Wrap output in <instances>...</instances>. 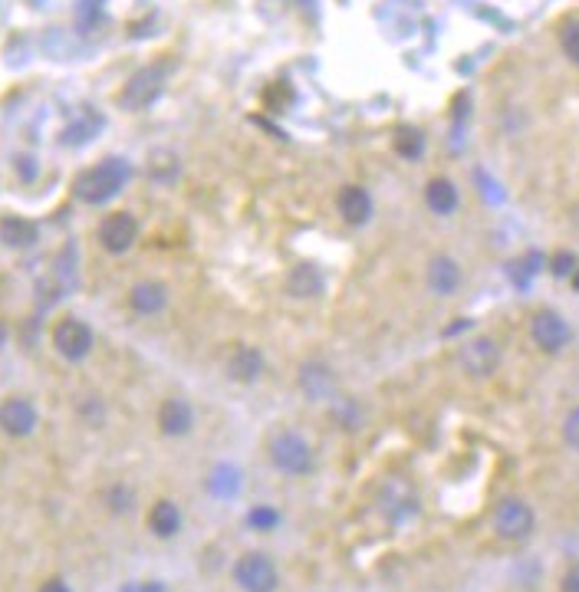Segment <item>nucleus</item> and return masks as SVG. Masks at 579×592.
<instances>
[{
    "mask_svg": "<svg viewBox=\"0 0 579 592\" xmlns=\"http://www.w3.org/2000/svg\"><path fill=\"white\" fill-rule=\"evenodd\" d=\"M126 178H129L126 162H119V158H106V162L86 168L83 175H76L73 191H76L79 201L102 204V201H109V198L119 195L122 185H126Z\"/></svg>",
    "mask_w": 579,
    "mask_h": 592,
    "instance_id": "f257e3e1",
    "label": "nucleus"
},
{
    "mask_svg": "<svg viewBox=\"0 0 579 592\" xmlns=\"http://www.w3.org/2000/svg\"><path fill=\"white\" fill-rule=\"evenodd\" d=\"M267 454L270 464L290 477H303L313 471V448L297 431H277V435H270Z\"/></svg>",
    "mask_w": 579,
    "mask_h": 592,
    "instance_id": "f03ea898",
    "label": "nucleus"
},
{
    "mask_svg": "<svg viewBox=\"0 0 579 592\" xmlns=\"http://www.w3.org/2000/svg\"><path fill=\"white\" fill-rule=\"evenodd\" d=\"M165 79H168V66L165 63H152V66H142L139 73L129 76V83L122 86L119 93V106L122 109H145L152 106V102L162 96L165 89Z\"/></svg>",
    "mask_w": 579,
    "mask_h": 592,
    "instance_id": "7ed1b4c3",
    "label": "nucleus"
},
{
    "mask_svg": "<svg viewBox=\"0 0 579 592\" xmlns=\"http://www.w3.org/2000/svg\"><path fill=\"white\" fill-rule=\"evenodd\" d=\"M533 523H537L533 507L520 497H504L494 510V533L501 540H510V543L527 540L533 533Z\"/></svg>",
    "mask_w": 579,
    "mask_h": 592,
    "instance_id": "20e7f679",
    "label": "nucleus"
},
{
    "mask_svg": "<svg viewBox=\"0 0 579 592\" xmlns=\"http://www.w3.org/2000/svg\"><path fill=\"white\" fill-rule=\"evenodd\" d=\"M234 583L244 592H274L277 583H280V576H277V566H274L270 556L244 553L241 560L234 563Z\"/></svg>",
    "mask_w": 579,
    "mask_h": 592,
    "instance_id": "39448f33",
    "label": "nucleus"
},
{
    "mask_svg": "<svg viewBox=\"0 0 579 592\" xmlns=\"http://www.w3.org/2000/svg\"><path fill=\"white\" fill-rule=\"evenodd\" d=\"M458 366L471 375V379H487L501 366V346L491 336H474L458 349Z\"/></svg>",
    "mask_w": 579,
    "mask_h": 592,
    "instance_id": "423d86ee",
    "label": "nucleus"
},
{
    "mask_svg": "<svg viewBox=\"0 0 579 592\" xmlns=\"http://www.w3.org/2000/svg\"><path fill=\"white\" fill-rule=\"evenodd\" d=\"M530 339L537 343V349L556 356V352H563L566 346H570L573 329L556 310H537L533 313V320H530Z\"/></svg>",
    "mask_w": 579,
    "mask_h": 592,
    "instance_id": "0eeeda50",
    "label": "nucleus"
},
{
    "mask_svg": "<svg viewBox=\"0 0 579 592\" xmlns=\"http://www.w3.org/2000/svg\"><path fill=\"white\" fill-rule=\"evenodd\" d=\"M53 349L70 362L86 359L89 349H93V329L83 320H76V316H66V320H60L53 329Z\"/></svg>",
    "mask_w": 579,
    "mask_h": 592,
    "instance_id": "6e6552de",
    "label": "nucleus"
},
{
    "mask_svg": "<svg viewBox=\"0 0 579 592\" xmlns=\"http://www.w3.org/2000/svg\"><path fill=\"white\" fill-rule=\"evenodd\" d=\"M37 428V408H33L30 398L10 395L0 402V431L10 438H27Z\"/></svg>",
    "mask_w": 579,
    "mask_h": 592,
    "instance_id": "1a4fd4ad",
    "label": "nucleus"
},
{
    "mask_svg": "<svg viewBox=\"0 0 579 592\" xmlns=\"http://www.w3.org/2000/svg\"><path fill=\"white\" fill-rule=\"evenodd\" d=\"M135 237H139V224H135V218L126 211L109 214V218H102L99 224V244L106 247L109 254H126L135 244Z\"/></svg>",
    "mask_w": 579,
    "mask_h": 592,
    "instance_id": "9d476101",
    "label": "nucleus"
},
{
    "mask_svg": "<svg viewBox=\"0 0 579 592\" xmlns=\"http://www.w3.org/2000/svg\"><path fill=\"white\" fill-rule=\"evenodd\" d=\"M224 369L234 382H257L264 375V356L254 346H234L227 352Z\"/></svg>",
    "mask_w": 579,
    "mask_h": 592,
    "instance_id": "9b49d317",
    "label": "nucleus"
},
{
    "mask_svg": "<svg viewBox=\"0 0 579 592\" xmlns=\"http://www.w3.org/2000/svg\"><path fill=\"white\" fill-rule=\"evenodd\" d=\"M191 425H195V412H191L185 398H165L162 408H158V428H162V435L181 438L188 435Z\"/></svg>",
    "mask_w": 579,
    "mask_h": 592,
    "instance_id": "f8f14e48",
    "label": "nucleus"
},
{
    "mask_svg": "<svg viewBox=\"0 0 579 592\" xmlns=\"http://www.w3.org/2000/svg\"><path fill=\"white\" fill-rule=\"evenodd\" d=\"M129 306L139 316H155L168 306V287L158 280H139L129 290Z\"/></svg>",
    "mask_w": 579,
    "mask_h": 592,
    "instance_id": "ddd939ff",
    "label": "nucleus"
},
{
    "mask_svg": "<svg viewBox=\"0 0 579 592\" xmlns=\"http://www.w3.org/2000/svg\"><path fill=\"white\" fill-rule=\"evenodd\" d=\"M336 208L346 224H366L372 218V195L362 185H346L336 195Z\"/></svg>",
    "mask_w": 579,
    "mask_h": 592,
    "instance_id": "4468645a",
    "label": "nucleus"
},
{
    "mask_svg": "<svg viewBox=\"0 0 579 592\" xmlns=\"http://www.w3.org/2000/svg\"><path fill=\"white\" fill-rule=\"evenodd\" d=\"M300 389L310 398H320L323 402V398L336 395V379L323 362H306V366L300 369Z\"/></svg>",
    "mask_w": 579,
    "mask_h": 592,
    "instance_id": "2eb2a0df",
    "label": "nucleus"
},
{
    "mask_svg": "<svg viewBox=\"0 0 579 592\" xmlns=\"http://www.w3.org/2000/svg\"><path fill=\"white\" fill-rule=\"evenodd\" d=\"M428 287L438 296H448L461 287V267L451 257H435L428 264Z\"/></svg>",
    "mask_w": 579,
    "mask_h": 592,
    "instance_id": "dca6fc26",
    "label": "nucleus"
},
{
    "mask_svg": "<svg viewBox=\"0 0 579 592\" xmlns=\"http://www.w3.org/2000/svg\"><path fill=\"white\" fill-rule=\"evenodd\" d=\"M0 241L14 250H24L30 244H37V224L17 218V214H7V218H0Z\"/></svg>",
    "mask_w": 579,
    "mask_h": 592,
    "instance_id": "f3484780",
    "label": "nucleus"
},
{
    "mask_svg": "<svg viewBox=\"0 0 579 592\" xmlns=\"http://www.w3.org/2000/svg\"><path fill=\"white\" fill-rule=\"evenodd\" d=\"M149 527H152L155 537L172 540L175 533L181 530V510H178V504H172V500H158V504L149 510Z\"/></svg>",
    "mask_w": 579,
    "mask_h": 592,
    "instance_id": "a211bd4d",
    "label": "nucleus"
},
{
    "mask_svg": "<svg viewBox=\"0 0 579 592\" xmlns=\"http://www.w3.org/2000/svg\"><path fill=\"white\" fill-rule=\"evenodd\" d=\"M425 201H428V208L435 211V214H451L454 208H458V188H454V181L448 178H435V181H428V188H425Z\"/></svg>",
    "mask_w": 579,
    "mask_h": 592,
    "instance_id": "6ab92c4d",
    "label": "nucleus"
},
{
    "mask_svg": "<svg viewBox=\"0 0 579 592\" xmlns=\"http://www.w3.org/2000/svg\"><path fill=\"white\" fill-rule=\"evenodd\" d=\"M287 290L293 296H320L323 293V277L316 267H293L290 277H287Z\"/></svg>",
    "mask_w": 579,
    "mask_h": 592,
    "instance_id": "aec40b11",
    "label": "nucleus"
},
{
    "mask_svg": "<svg viewBox=\"0 0 579 592\" xmlns=\"http://www.w3.org/2000/svg\"><path fill=\"white\" fill-rule=\"evenodd\" d=\"M560 50L566 53V60L579 66V17H570L560 24Z\"/></svg>",
    "mask_w": 579,
    "mask_h": 592,
    "instance_id": "412c9836",
    "label": "nucleus"
},
{
    "mask_svg": "<svg viewBox=\"0 0 579 592\" xmlns=\"http://www.w3.org/2000/svg\"><path fill=\"white\" fill-rule=\"evenodd\" d=\"M422 148H425V139H422V132L418 129H399L395 132V152H399L402 158H418L422 155Z\"/></svg>",
    "mask_w": 579,
    "mask_h": 592,
    "instance_id": "4be33fe9",
    "label": "nucleus"
},
{
    "mask_svg": "<svg viewBox=\"0 0 579 592\" xmlns=\"http://www.w3.org/2000/svg\"><path fill=\"white\" fill-rule=\"evenodd\" d=\"M149 175L162 178V181H172L178 175V158L172 152H155L149 158Z\"/></svg>",
    "mask_w": 579,
    "mask_h": 592,
    "instance_id": "5701e85b",
    "label": "nucleus"
},
{
    "mask_svg": "<svg viewBox=\"0 0 579 592\" xmlns=\"http://www.w3.org/2000/svg\"><path fill=\"white\" fill-rule=\"evenodd\" d=\"M211 491L218 497H231L237 491V471L234 468H218L211 474Z\"/></svg>",
    "mask_w": 579,
    "mask_h": 592,
    "instance_id": "b1692460",
    "label": "nucleus"
},
{
    "mask_svg": "<svg viewBox=\"0 0 579 592\" xmlns=\"http://www.w3.org/2000/svg\"><path fill=\"white\" fill-rule=\"evenodd\" d=\"M247 523H251L254 530H274L280 523V514L274 507H254L251 514H247Z\"/></svg>",
    "mask_w": 579,
    "mask_h": 592,
    "instance_id": "393cba45",
    "label": "nucleus"
},
{
    "mask_svg": "<svg viewBox=\"0 0 579 592\" xmlns=\"http://www.w3.org/2000/svg\"><path fill=\"white\" fill-rule=\"evenodd\" d=\"M576 267H579V260L570 254V250H560V254L550 260V273H553V277H560V280L563 277H573Z\"/></svg>",
    "mask_w": 579,
    "mask_h": 592,
    "instance_id": "a878e982",
    "label": "nucleus"
},
{
    "mask_svg": "<svg viewBox=\"0 0 579 592\" xmlns=\"http://www.w3.org/2000/svg\"><path fill=\"white\" fill-rule=\"evenodd\" d=\"M563 441L570 444L573 451H579V405L570 408V415L563 418Z\"/></svg>",
    "mask_w": 579,
    "mask_h": 592,
    "instance_id": "bb28decb",
    "label": "nucleus"
},
{
    "mask_svg": "<svg viewBox=\"0 0 579 592\" xmlns=\"http://www.w3.org/2000/svg\"><path fill=\"white\" fill-rule=\"evenodd\" d=\"M109 507L116 510V514L129 510L132 507V491H129V487H112V491H109Z\"/></svg>",
    "mask_w": 579,
    "mask_h": 592,
    "instance_id": "cd10ccee",
    "label": "nucleus"
},
{
    "mask_svg": "<svg viewBox=\"0 0 579 592\" xmlns=\"http://www.w3.org/2000/svg\"><path fill=\"white\" fill-rule=\"evenodd\" d=\"M560 592H579V566H570V569L563 573Z\"/></svg>",
    "mask_w": 579,
    "mask_h": 592,
    "instance_id": "c85d7f7f",
    "label": "nucleus"
},
{
    "mask_svg": "<svg viewBox=\"0 0 579 592\" xmlns=\"http://www.w3.org/2000/svg\"><path fill=\"white\" fill-rule=\"evenodd\" d=\"M122 592H165V586L162 583H132V586H126Z\"/></svg>",
    "mask_w": 579,
    "mask_h": 592,
    "instance_id": "c756f323",
    "label": "nucleus"
},
{
    "mask_svg": "<svg viewBox=\"0 0 579 592\" xmlns=\"http://www.w3.org/2000/svg\"><path fill=\"white\" fill-rule=\"evenodd\" d=\"M37 592H73V589L66 586L63 579H50V583H43V586H40Z\"/></svg>",
    "mask_w": 579,
    "mask_h": 592,
    "instance_id": "7c9ffc66",
    "label": "nucleus"
},
{
    "mask_svg": "<svg viewBox=\"0 0 579 592\" xmlns=\"http://www.w3.org/2000/svg\"><path fill=\"white\" fill-rule=\"evenodd\" d=\"M570 280H573V290H579V267H576V273H573Z\"/></svg>",
    "mask_w": 579,
    "mask_h": 592,
    "instance_id": "2f4dec72",
    "label": "nucleus"
},
{
    "mask_svg": "<svg viewBox=\"0 0 579 592\" xmlns=\"http://www.w3.org/2000/svg\"><path fill=\"white\" fill-rule=\"evenodd\" d=\"M4 336H7V329H4V323H0V343H4Z\"/></svg>",
    "mask_w": 579,
    "mask_h": 592,
    "instance_id": "473e14b6",
    "label": "nucleus"
}]
</instances>
